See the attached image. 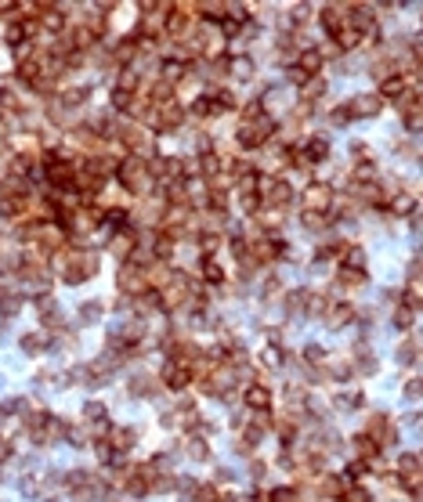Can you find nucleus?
Listing matches in <instances>:
<instances>
[{"mask_svg": "<svg viewBox=\"0 0 423 502\" xmlns=\"http://www.w3.org/2000/svg\"><path fill=\"white\" fill-rule=\"evenodd\" d=\"M319 26H322V33L333 40L344 26H348V4H326L319 8Z\"/></svg>", "mask_w": 423, "mask_h": 502, "instance_id": "nucleus-8", "label": "nucleus"}, {"mask_svg": "<svg viewBox=\"0 0 423 502\" xmlns=\"http://www.w3.org/2000/svg\"><path fill=\"white\" fill-rule=\"evenodd\" d=\"M47 347H51V336L47 333H26L22 336V351L26 354H44Z\"/></svg>", "mask_w": 423, "mask_h": 502, "instance_id": "nucleus-26", "label": "nucleus"}, {"mask_svg": "<svg viewBox=\"0 0 423 502\" xmlns=\"http://www.w3.org/2000/svg\"><path fill=\"white\" fill-rule=\"evenodd\" d=\"M391 322H395L398 333H413V325H416V311H409L405 304H395V315H391Z\"/></svg>", "mask_w": 423, "mask_h": 502, "instance_id": "nucleus-24", "label": "nucleus"}, {"mask_svg": "<svg viewBox=\"0 0 423 502\" xmlns=\"http://www.w3.org/2000/svg\"><path fill=\"white\" fill-rule=\"evenodd\" d=\"M333 199H337V184H326V181H311L301 195V206L308 213H329L333 210Z\"/></svg>", "mask_w": 423, "mask_h": 502, "instance_id": "nucleus-4", "label": "nucleus"}, {"mask_svg": "<svg viewBox=\"0 0 423 502\" xmlns=\"http://www.w3.org/2000/svg\"><path fill=\"white\" fill-rule=\"evenodd\" d=\"M279 134V119L272 113H264L257 119H239V127H235V141H239V148L246 152H257L264 145H272Z\"/></svg>", "mask_w": 423, "mask_h": 502, "instance_id": "nucleus-1", "label": "nucleus"}, {"mask_svg": "<svg viewBox=\"0 0 423 502\" xmlns=\"http://www.w3.org/2000/svg\"><path fill=\"white\" fill-rule=\"evenodd\" d=\"M311 289H293V293H286V300H282V311L286 315H308V307H311Z\"/></svg>", "mask_w": 423, "mask_h": 502, "instance_id": "nucleus-14", "label": "nucleus"}, {"mask_svg": "<svg viewBox=\"0 0 423 502\" xmlns=\"http://www.w3.org/2000/svg\"><path fill=\"white\" fill-rule=\"evenodd\" d=\"M94 456H98V463L102 466H116V463H123V452L109 441V437H98V441H94Z\"/></svg>", "mask_w": 423, "mask_h": 502, "instance_id": "nucleus-18", "label": "nucleus"}, {"mask_svg": "<svg viewBox=\"0 0 423 502\" xmlns=\"http://www.w3.org/2000/svg\"><path fill=\"white\" fill-rule=\"evenodd\" d=\"M196 282H203V286H225V282H228V271L221 268V260H217V257H199Z\"/></svg>", "mask_w": 423, "mask_h": 502, "instance_id": "nucleus-11", "label": "nucleus"}, {"mask_svg": "<svg viewBox=\"0 0 423 502\" xmlns=\"http://www.w3.org/2000/svg\"><path fill=\"white\" fill-rule=\"evenodd\" d=\"M395 354H398V365H416V340H413V336L402 340Z\"/></svg>", "mask_w": 423, "mask_h": 502, "instance_id": "nucleus-31", "label": "nucleus"}, {"mask_svg": "<svg viewBox=\"0 0 423 502\" xmlns=\"http://www.w3.org/2000/svg\"><path fill=\"white\" fill-rule=\"evenodd\" d=\"M362 434H369L380 448H391V445H395V437H398V427H395V419H391L387 412H369Z\"/></svg>", "mask_w": 423, "mask_h": 502, "instance_id": "nucleus-5", "label": "nucleus"}, {"mask_svg": "<svg viewBox=\"0 0 423 502\" xmlns=\"http://www.w3.org/2000/svg\"><path fill=\"white\" fill-rule=\"evenodd\" d=\"M348 113H351V119H369V116H376L384 108V102L376 98V94H351L348 102Z\"/></svg>", "mask_w": 423, "mask_h": 502, "instance_id": "nucleus-10", "label": "nucleus"}, {"mask_svg": "<svg viewBox=\"0 0 423 502\" xmlns=\"http://www.w3.org/2000/svg\"><path fill=\"white\" fill-rule=\"evenodd\" d=\"M376 365H380V362H376L373 347H369L366 340H358V343H355V351H351V369H355L358 376H373Z\"/></svg>", "mask_w": 423, "mask_h": 502, "instance_id": "nucleus-12", "label": "nucleus"}, {"mask_svg": "<svg viewBox=\"0 0 423 502\" xmlns=\"http://www.w3.org/2000/svg\"><path fill=\"white\" fill-rule=\"evenodd\" d=\"M102 419H109L105 405H102V401H87V405H84V416H80V423H84V427H94V423H102Z\"/></svg>", "mask_w": 423, "mask_h": 502, "instance_id": "nucleus-27", "label": "nucleus"}, {"mask_svg": "<svg viewBox=\"0 0 423 502\" xmlns=\"http://www.w3.org/2000/svg\"><path fill=\"white\" fill-rule=\"evenodd\" d=\"M366 282H369L366 271H351V268H337V275H333V286L337 289H362Z\"/></svg>", "mask_w": 423, "mask_h": 502, "instance_id": "nucleus-17", "label": "nucleus"}, {"mask_svg": "<svg viewBox=\"0 0 423 502\" xmlns=\"http://www.w3.org/2000/svg\"><path fill=\"white\" fill-rule=\"evenodd\" d=\"M160 387H167L170 394H185L188 387H192V380H196V372L188 369V365H178V362H163V369H160Z\"/></svg>", "mask_w": 423, "mask_h": 502, "instance_id": "nucleus-6", "label": "nucleus"}, {"mask_svg": "<svg viewBox=\"0 0 423 502\" xmlns=\"http://www.w3.org/2000/svg\"><path fill=\"white\" fill-rule=\"evenodd\" d=\"M113 177L120 181L123 192H131V195H138V199H145L152 188H156V181H152V174H149L145 160H138V155H123V163L116 166Z\"/></svg>", "mask_w": 423, "mask_h": 502, "instance_id": "nucleus-2", "label": "nucleus"}, {"mask_svg": "<svg viewBox=\"0 0 423 502\" xmlns=\"http://www.w3.org/2000/svg\"><path fill=\"white\" fill-rule=\"evenodd\" d=\"M337 502H376V499H373V492L366 488V484H348Z\"/></svg>", "mask_w": 423, "mask_h": 502, "instance_id": "nucleus-28", "label": "nucleus"}, {"mask_svg": "<svg viewBox=\"0 0 423 502\" xmlns=\"http://www.w3.org/2000/svg\"><path fill=\"white\" fill-rule=\"evenodd\" d=\"M102 311H105L102 300H87L84 311H80V322H98V318H102Z\"/></svg>", "mask_w": 423, "mask_h": 502, "instance_id": "nucleus-32", "label": "nucleus"}, {"mask_svg": "<svg viewBox=\"0 0 423 502\" xmlns=\"http://www.w3.org/2000/svg\"><path fill=\"white\" fill-rule=\"evenodd\" d=\"M337 268H351V271H366V249L358 242H348L344 246V253L337 260Z\"/></svg>", "mask_w": 423, "mask_h": 502, "instance_id": "nucleus-15", "label": "nucleus"}, {"mask_svg": "<svg viewBox=\"0 0 423 502\" xmlns=\"http://www.w3.org/2000/svg\"><path fill=\"white\" fill-rule=\"evenodd\" d=\"M351 445H355V456L362 459V463H369V466H376V463H380V456H384V448L376 445V441H373L369 434H358V437H355Z\"/></svg>", "mask_w": 423, "mask_h": 502, "instance_id": "nucleus-13", "label": "nucleus"}, {"mask_svg": "<svg viewBox=\"0 0 423 502\" xmlns=\"http://www.w3.org/2000/svg\"><path fill=\"white\" fill-rule=\"evenodd\" d=\"M116 286H120V296H141V293H149V268H141V264H131V260H123L120 264V271H116Z\"/></svg>", "mask_w": 423, "mask_h": 502, "instance_id": "nucleus-3", "label": "nucleus"}, {"mask_svg": "<svg viewBox=\"0 0 423 502\" xmlns=\"http://www.w3.org/2000/svg\"><path fill=\"white\" fill-rule=\"evenodd\" d=\"M160 394V380L156 376H134L131 380V398H156Z\"/></svg>", "mask_w": 423, "mask_h": 502, "instance_id": "nucleus-20", "label": "nucleus"}, {"mask_svg": "<svg viewBox=\"0 0 423 502\" xmlns=\"http://www.w3.org/2000/svg\"><path fill=\"white\" fill-rule=\"evenodd\" d=\"M228 76H235V80H250L254 76V58H232V69H228Z\"/></svg>", "mask_w": 423, "mask_h": 502, "instance_id": "nucleus-30", "label": "nucleus"}, {"mask_svg": "<svg viewBox=\"0 0 423 502\" xmlns=\"http://www.w3.org/2000/svg\"><path fill=\"white\" fill-rule=\"evenodd\" d=\"M11 456H15V445L8 441V437H0V466H4Z\"/></svg>", "mask_w": 423, "mask_h": 502, "instance_id": "nucleus-34", "label": "nucleus"}, {"mask_svg": "<svg viewBox=\"0 0 423 502\" xmlns=\"http://www.w3.org/2000/svg\"><path fill=\"white\" fill-rule=\"evenodd\" d=\"M369 470H373L369 463H362V459H351V463H348V470H344L340 477L348 481V484H362V477L369 474Z\"/></svg>", "mask_w": 423, "mask_h": 502, "instance_id": "nucleus-29", "label": "nucleus"}, {"mask_svg": "<svg viewBox=\"0 0 423 502\" xmlns=\"http://www.w3.org/2000/svg\"><path fill=\"white\" fill-rule=\"evenodd\" d=\"M275 296H279V278H268V282H264V300H275Z\"/></svg>", "mask_w": 423, "mask_h": 502, "instance_id": "nucleus-35", "label": "nucleus"}, {"mask_svg": "<svg viewBox=\"0 0 423 502\" xmlns=\"http://www.w3.org/2000/svg\"><path fill=\"white\" fill-rule=\"evenodd\" d=\"M405 398H409V401L420 398V380H409V383H405Z\"/></svg>", "mask_w": 423, "mask_h": 502, "instance_id": "nucleus-36", "label": "nucleus"}, {"mask_svg": "<svg viewBox=\"0 0 423 502\" xmlns=\"http://www.w3.org/2000/svg\"><path fill=\"white\" fill-rule=\"evenodd\" d=\"M395 474H398L402 481L420 477V456H416V452H398V459H395Z\"/></svg>", "mask_w": 423, "mask_h": 502, "instance_id": "nucleus-19", "label": "nucleus"}, {"mask_svg": "<svg viewBox=\"0 0 423 502\" xmlns=\"http://www.w3.org/2000/svg\"><path fill=\"white\" fill-rule=\"evenodd\" d=\"M322 318L333 325V329H344V325H351V322L358 318V311H355L351 300H337V296H333V300H329V307L322 311Z\"/></svg>", "mask_w": 423, "mask_h": 502, "instance_id": "nucleus-9", "label": "nucleus"}, {"mask_svg": "<svg viewBox=\"0 0 423 502\" xmlns=\"http://www.w3.org/2000/svg\"><path fill=\"white\" fill-rule=\"evenodd\" d=\"M181 445H185V456L188 459H196V463H207L210 459V445H207V437H203V434H188Z\"/></svg>", "mask_w": 423, "mask_h": 502, "instance_id": "nucleus-16", "label": "nucleus"}, {"mask_svg": "<svg viewBox=\"0 0 423 502\" xmlns=\"http://www.w3.org/2000/svg\"><path fill=\"white\" fill-rule=\"evenodd\" d=\"M243 405H246V412H272V405H275V394H272V387H264V383H246L243 387Z\"/></svg>", "mask_w": 423, "mask_h": 502, "instance_id": "nucleus-7", "label": "nucleus"}, {"mask_svg": "<svg viewBox=\"0 0 423 502\" xmlns=\"http://www.w3.org/2000/svg\"><path fill=\"white\" fill-rule=\"evenodd\" d=\"M250 477H254V481H261V477H264V463H261V459L250 463Z\"/></svg>", "mask_w": 423, "mask_h": 502, "instance_id": "nucleus-37", "label": "nucleus"}, {"mask_svg": "<svg viewBox=\"0 0 423 502\" xmlns=\"http://www.w3.org/2000/svg\"><path fill=\"white\" fill-rule=\"evenodd\" d=\"M402 123H405V131H409V134H416V131H420V105L405 108V113H402Z\"/></svg>", "mask_w": 423, "mask_h": 502, "instance_id": "nucleus-33", "label": "nucleus"}, {"mask_svg": "<svg viewBox=\"0 0 423 502\" xmlns=\"http://www.w3.org/2000/svg\"><path fill=\"white\" fill-rule=\"evenodd\" d=\"M329 362V358H326V351L319 347V343H308V347H304V354H301V365L311 372V369H322Z\"/></svg>", "mask_w": 423, "mask_h": 502, "instance_id": "nucleus-25", "label": "nucleus"}, {"mask_svg": "<svg viewBox=\"0 0 423 502\" xmlns=\"http://www.w3.org/2000/svg\"><path fill=\"white\" fill-rule=\"evenodd\" d=\"M337 221H333V213H301V228L304 231H329V228H333Z\"/></svg>", "mask_w": 423, "mask_h": 502, "instance_id": "nucleus-21", "label": "nucleus"}, {"mask_svg": "<svg viewBox=\"0 0 423 502\" xmlns=\"http://www.w3.org/2000/svg\"><path fill=\"white\" fill-rule=\"evenodd\" d=\"M290 358H293L290 351H282V347H275V343H268V347L261 351V365H264V369H282V365L290 362Z\"/></svg>", "mask_w": 423, "mask_h": 502, "instance_id": "nucleus-22", "label": "nucleus"}, {"mask_svg": "<svg viewBox=\"0 0 423 502\" xmlns=\"http://www.w3.org/2000/svg\"><path fill=\"white\" fill-rule=\"evenodd\" d=\"M109 441H113L120 452H131L134 441H138V430H131V427H113V430H109Z\"/></svg>", "mask_w": 423, "mask_h": 502, "instance_id": "nucleus-23", "label": "nucleus"}]
</instances>
